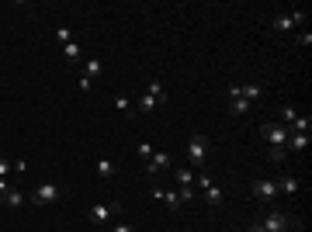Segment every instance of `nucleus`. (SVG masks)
I'll return each mask as SVG.
<instances>
[{"label":"nucleus","instance_id":"1","mask_svg":"<svg viewBox=\"0 0 312 232\" xmlns=\"http://www.w3.org/2000/svg\"><path fill=\"white\" fill-rule=\"evenodd\" d=\"M188 159L195 163L198 170L205 167V159H208V139L205 136H191L188 139Z\"/></svg>","mask_w":312,"mask_h":232},{"label":"nucleus","instance_id":"2","mask_svg":"<svg viewBox=\"0 0 312 232\" xmlns=\"http://www.w3.org/2000/svg\"><path fill=\"white\" fill-rule=\"evenodd\" d=\"M160 101H163V83L153 80V83H149V90L139 97V111H142V115H149V111H156V104H160Z\"/></svg>","mask_w":312,"mask_h":232},{"label":"nucleus","instance_id":"3","mask_svg":"<svg viewBox=\"0 0 312 232\" xmlns=\"http://www.w3.org/2000/svg\"><path fill=\"white\" fill-rule=\"evenodd\" d=\"M59 194H63V187H59V184H52V180H45V184H39V187H35V194H32V197H35V205H52Z\"/></svg>","mask_w":312,"mask_h":232},{"label":"nucleus","instance_id":"4","mask_svg":"<svg viewBox=\"0 0 312 232\" xmlns=\"http://www.w3.org/2000/svg\"><path fill=\"white\" fill-rule=\"evenodd\" d=\"M121 212V205L111 201V205H90V222L94 225H104V222H111V215Z\"/></svg>","mask_w":312,"mask_h":232},{"label":"nucleus","instance_id":"5","mask_svg":"<svg viewBox=\"0 0 312 232\" xmlns=\"http://www.w3.org/2000/svg\"><path fill=\"white\" fill-rule=\"evenodd\" d=\"M174 167V156L167 153V149H156L149 159H146V174H160V170H170Z\"/></svg>","mask_w":312,"mask_h":232},{"label":"nucleus","instance_id":"6","mask_svg":"<svg viewBox=\"0 0 312 232\" xmlns=\"http://www.w3.org/2000/svg\"><path fill=\"white\" fill-rule=\"evenodd\" d=\"M254 197L264 201V205H271L277 197V180H254Z\"/></svg>","mask_w":312,"mask_h":232},{"label":"nucleus","instance_id":"7","mask_svg":"<svg viewBox=\"0 0 312 232\" xmlns=\"http://www.w3.org/2000/svg\"><path fill=\"white\" fill-rule=\"evenodd\" d=\"M288 132H292V128L281 125V121H277V125H264V139H267L271 146H281V149H285V142H288Z\"/></svg>","mask_w":312,"mask_h":232},{"label":"nucleus","instance_id":"8","mask_svg":"<svg viewBox=\"0 0 312 232\" xmlns=\"http://www.w3.org/2000/svg\"><path fill=\"white\" fill-rule=\"evenodd\" d=\"M260 225H264V232H285V229H288V215H281V212H264Z\"/></svg>","mask_w":312,"mask_h":232},{"label":"nucleus","instance_id":"9","mask_svg":"<svg viewBox=\"0 0 312 232\" xmlns=\"http://www.w3.org/2000/svg\"><path fill=\"white\" fill-rule=\"evenodd\" d=\"M305 21V11H292V14H277L274 18V31H292L295 24Z\"/></svg>","mask_w":312,"mask_h":232},{"label":"nucleus","instance_id":"10","mask_svg":"<svg viewBox=\"0 0 312 232\" xmlns=\"http://www.w3.org/2000/svg\"><path fill=\"white\" fill-rule=\"evenodd\" d=\"M285 149H295V153L309 149V136H305V132H288V142H285Z\"/></svg>","mask_w":312,"mask_h":232},{"label":"nucleus","instance_id":"11","mask_svg":"<svg viewBox=\"0 0 312 232\" xmlns=\"http://www.w3.org/2000/svg\"><path fill=\"white\" fill-rule=\"evenodd\" d=\"M239 97L254 104V101H260V97H264V87H260V83H239Z\"/></svg>","mask_w":312,"mask_h":232},{"label":"nucleus","instance_id":"12","mask_svg":"<svg viewBox=\"0 0 312 232\" xmlns=\"http://www.w3.org/2000/svg\"><path fill=\"white\" fill-rule=\"evenodd\" d=\"M277 191H281V194H288V197H295V194H298V177H295V174L281 177V184H277Z\"/></svg>","mask_w":312,"mask_h":232},{"label":"nucleus","instance_id":"13","mask_svg":"<svg viewBox=\"0 0 312 232\" xmlns=\"http://www.w3.org/2000/svg\"><path fill=\"white\" fill-rule=\"evenodd\" d=\"M174 177H177L180 187H195V170H191V167H177Z\"/></svg>","mask_w":312,"mask_h":232},{"label":"nucleus","instance_id":"14","mask_svg":"<svg viewBox=\"0 0 312 232\" xmlns=\"http://www.w3.org/2000/svg\"><path fill=\"white\" fill-rule=\"evenodd\" d=\"M250 111V101H243V97H229V115L233 118H243Z\"/></svg>","mask_w":312,"mask_h":232},{"label":"nucleus","instance_id":"15","mask_svg":"<svg viewBox=\"0 0 312 232\" xmlns=\"http://www.w3.org/2000/svg\"><path fill=\"white\" fill-rule=\"evenodd\" d=\"M156 197H160V201H167V208H170V212H177V208H180V197H177V191H160V187H156Z\"/></svg>","mask_w":312,"mask_h":232},{"label":"nucleus","instance_id":"16","mask_svg":"<svg viewBox=\"0 0 312 232\" xmlns=\"http://www.w3.org/2000/svg\"><path fill=\"white\" fill-rule=\"evenodd\" d=\"M101 73H104L101 59H87V62H83V77H87V80H98Z\"/></svg>","mask_w":312,"mask_h":232},{"label":"nucleus","instance_id":"17","mask_svg":"<svg viewBox=\"0 0 312 232\" xmlns=\"http://www.w3.org/2000/svg\"><path fill=\"white\" fill-rule=\"evenodd\" d=\"M21 205H24V194L18 187H11V191L4 194V208H21Z\"/></svg>","mask_w":312,"mask_h":232},{"label":"nucleus","instance_id":"18","mask_svg":"<svg viewBox=\"0 0 312 232\" xmlns=\"http://www.w3.org/2000/svg\"><path fill=\"white\" fill-rule=\"evenodd\" d=\"M288 128H292V132H305V136H309V132H312V115H298Z\"/></svg>","mask_w":312,"mask_h":232},{"label":"nucleus","instance_id":"19","mask_svg":"<svg viewBox=\"0 0 312 232\" xmlns=\"http://www.w3.org/2000/svg\"><path fill=\"white\" fill-rule=\"evenodd\" d=\"M201 191H205V197H208V205H219V201H222V187H219V184H208V187H201Z\"/></svg>","mask_w":312,"mask_h":232},{"label":"nucleus","instance_id":"20","mask_svg":"<svg viewBox=\"0 0 312 232\" xmlns=\"http://www.w3.org/2000/svg\"><path fill=\"white\" fill-rule=\"evenodd\" d=\"M63 56L70 59V62H80V45H77V39H73V42H66V45H63Z\"/></svg>","mask_w":312,"mask_h":232},{"label":"nucleus","instance_id":"21","mask_svg":"<svg viewBox=\"0 0 312 232\" xmlns=\"http://www.w3.org/2000/svg\"><path fill=\"white\" fill-rule=\"evenodd\" d=\"M295 118H298V111H295L292 104H285V108H281V125H292Z\"/></svg>","mask_w":312,"mask_h":232},{"label":"nucleus","instance_id":"22","mask_svg":"<svg viewBox=\"0 0 312 232\" xmlns=\"http://www.w3.org/2000/svg\"><path fill=\"white\" fill-rule=\"evenodd\" d=\"M98 174L101 177H111V174H115V163H111V159H98Z\"/></svg>","mask_w":312,"mask_h":232},{"label":"nucleus","instance_id":"23","mask_svg":"<svg viewBox=\"0 0 312 232\" xmlns=\"http://www.w3.org/2000/svg\"><path fill=\"white\" fill-rule=\"evenodd\" d=\"M56 42H59V45H66V42H73V31H70L66 24H63V28H56Z\"/></svg>","mask_w":312,"mask_h":232},{"label":"nucleus","instance_id":"24","mask_svg":"<svg viewBox=\"0 0 312 232\" xmlns=\"http://www.w3.org/2000/svg\"><path fill=\"white\" fill-rule=\"evenodd\" d=\"M285 156H288V149H281V146H271V163H285Z\"/></svg>","mask_w":312,"mask_h":232},{"label":"nucleus","instance_id":"25","mask_svg":"<svg viewBox=\"0 0 312 232\" xmlns=\"http://www.w3.org/2000/svg\"><path fill=\"white\" fill-rule=\"evenodd\" d=\"M115 108H118V111H121V115H125V111L132 108V101H129V97H125V94H118V97H115Z\"/></svg>","mask_w":312,"mask_h":232},{"label":"nucleus","instance_id":"26","mask_svg":"<svg viewBox=\"0 0 312 232\" xmlns=\"http://www.w3.org/2000/svg\"><path fill=\"white\" fill-rule=\"evenodd\" d=\"M177 197H180V205L195 201V187H180V191H177Z\"/></svg>","mask_w":312,"mask_h":232},{"label":"nucleus","instance_id":"27","mask_svg":"<svg viewBox=\"0 0 312 232\" xmlns=\"http://www.w3.org/2000/svg\"><path fill=\"white\" fill-rule=\"evenodd\" d=\"M295 42H298L302 49H309V45H312V31H298V35H295Z\"/></svg>","mask_w":312,"mask_h":232},{"label":"nucleus","instance_id":"28","mask_svg":"<svg viewBox=\"0 0 312 232\" xmlns=\"http://www.w3.org/2000/svg\"><path fill=\"white\" fill-rule=\"evenodd\" d=\"M153 153H156V149L149 146V142H139V156H142V159H149Z\"/></svg>","mask_w":312,"mask_h":232},{"label":"nucleus","instance_id":"29","mask_svg":"<svg viewBox=\"0 0 312 232\" xmlns=\"http://www.w3.org/2000/svg\"><path fill=\"white\" fill-rule=\"evenodd\" d=\"M11 170H14V163H7V159H0V177H7V174H11Z\"/></svg>","mask_w":312,"mask_h":232},{"label":"nucleus","instance_id":"30","mask_svg":"<svg viewBox=\"0 0 312 232\" xmlns=\"http://www.w3.org/2000/svg\"><path fill=\"white\" fill-rule=\"evenodd\" d=\"M111 232H136V229H132L129 222H118V225H115V229H111Z\"/></svg>","mask_w":312,"mask_h":232},{"label":"nucleus","instance_id":"31","mask_svg":"<svg viewBox=\"0 0 312 232\" xmlns=\"http://www.w3.org/2000/svg\"><path fill=\"white\" fill-rule=\"evenodd\" d=\"M11 191V184H7V177H0V197H4V194Z\"/></svg>","mask_w":312,"mask_h":232},{"label":"nucleus","instance_id":"32","mask_svg":"<svg viewBox=\"0 0 312 232\" xmlns=\"http://www.w3.org/2000/svg\"><path fill=\"white\" fill-rule=\"evenodd\" d=\"M246 232H264V225H260V222H254V225H250Z\"/></svg>","mask_w":312,"mask_h":232},{"label":"nucleus","instance_id":"33","mask_svg":"<svg viewBox=\"0 0 312 232\" xmlns=\"http://www.w3.org/2000/svg\"><path fill=\"white\" fill-rule=\"evenodd\" d=\"M0 208H4V197H0Z\"/></svg>","mask_w":312,"mask_h":232}]
</instances>
